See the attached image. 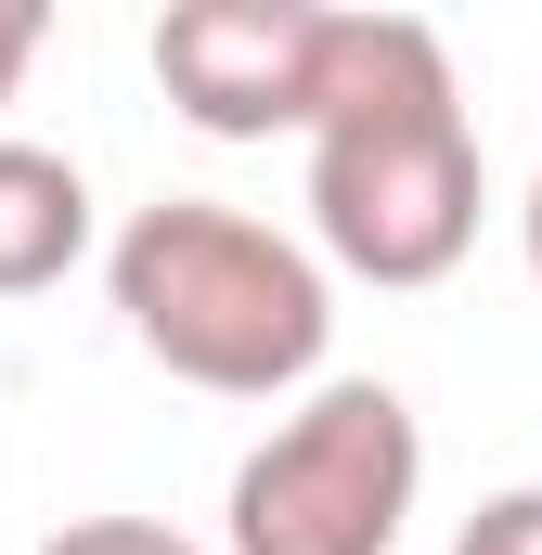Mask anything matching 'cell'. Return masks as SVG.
I'll list each match as a JSON object with an SVG mask.
<instances>
[{
	"label": "cell",
	"mask_w": 542,
	"mask_h": 555,
	"mask_svg": "<svg viewBox=\"0 0 542 555\" xmlns=\"http://www.w3.org/2000/svg\"><path fill=\"white\" fill-rule=\"evenodd\" d=\"M155 78L194 130L271 142L310 130V78H323V13L310 0H181L155 13Z\"/></svg>",
	"instance_id": "4"
},
{
	"label": "cell",
	"mask_w": 542,
	"mask_h": 555,
	"mask_svg": "<svg viewBox=\"0 0 542 555\" xmlns=\"http://www.w3.org/2000/svg\"><path fill=\"white\" fill-rule=\"evenodd\" d=\"M104 284L130 310V336L181 375V388H220V401H271L323 362L336 336V297L323 259L284 246L246 207H207V194H168L142 207L130 233L104 246Z\"/></svg>",
	"instance_id": "2"
},
{
	"label": "cell",
	"mask_w": 542,
	"mask_h": 555,
	"mask_svg": "<svg viewBox=\"0 0 542 555\" xmlns=\"http://www.w3.org/2000/svg\"><path fill=\"white\" fill-rule=\"evenodd\" d=\"M517 220H530V272H542V181H530V207H517Z\"/></svg>",
	"instance_id": "9"
},
{
	"label": "cell",
	"mask_w": 542,
	"mask_h": 555,
	"mask_svg": "<svg viewBox=\"0 0 542 555\" xmlns=\"http://www.w3.org/2000/svg\"><path fill=\"white\" fill-rule=\"evenodd\" d=\"M91 259V181L52 142H0V297H39Z\"/></svg>",
	"instance_id": "5"
},
{
	"label": "cell",
	"mask_w": 542,
	"mask_h": 555,
	"mask_svg": "<svg viewBox=\"0 0 542 555\" xmlns=\"http://www.w3.org/2000/svg\"><path fill=\"white\" fill-rule=\"evenodd\" d=\"M39 39H52V13H39V0H0V104H13V78L39 65Z\"/></svg>",
	"instance_id": "8"
},
{
	"label": "cell",
	"mask_w": 542,
	"mask_h": 555,
	"mask_svg": "<svg viewBox=\"0 0 542 555\" xmlns=\"http://www.w3.org/2000/svg\"><path fill=\"white\" fill-rule=\"evenodd\" d=\"M310 233L362 284H439L478 246V142L426 13H323L310 78Z\"/></svg>",
	"instance_id": "1"
},
{
	"label": "cell",
	"mask_w": 542,
	"mask_h": 555,
	"mask_svg": "<svg viewBox=\"0 0 542 555\" xmlns=\"http://www.w3.org/2000/svg\"><path fill=\"white\" fill-rule=\"evenodd\" d=\"M452 555H542V478L530 491H491V504L452 530Z\"/></svg>",
	"instance_id": "6"
},
{
	"label": "cell",
	"mask_w": 542,
	"mask_h": 555,
	"mask_svg": "<svg viewBox=\"0 0 542 555\" xmlns=\"http://www.w3.org/2000/svg\"><path fill=\"white\" fill-rule=\"evenodd\" d=\"M413 491H426L413 401L375 375H336L233 465V555H388Z\"/></svg>",
	"instance_id": "3"
},
{
	"label": "cell",
	"mask_w": 542,
	"mask_h": 555,
	"mask_svg": "<svg viewBox=\"0 0 542 555\" xmlns=\"http://www.w3.org/2000/svg\"><path fill=\"white\" fill-rule=\"evenodd\" d=\"M39 555H194L181 530H155V517H65Z\"/></svg>",
	"instance_id": "7"
}]
</instances>
